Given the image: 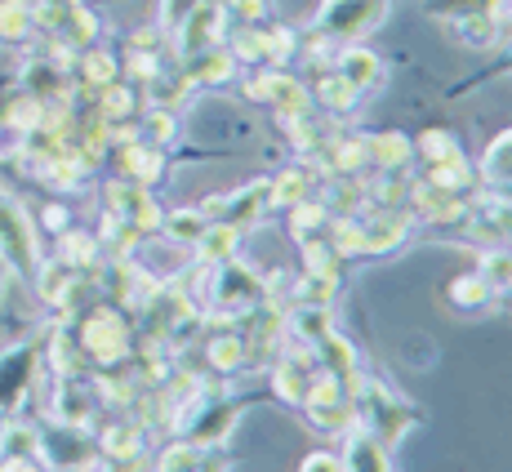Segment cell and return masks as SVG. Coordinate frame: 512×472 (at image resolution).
Instances as JSON below:
<instances>
[{
	"instance_id": "obj_27",
	"label": "cell",
	"mask_w": 512,
	"mask_h": 472,
	"mask_svg": "<svg viewBox=\"0 0 512 472\" xmlns=\"http://www.w3.org/2000/svg\"><path fill=\"white\" fill-rule=\"evenodd\" d=\"M205 464V450L192 446V441H174L165 446V455L156 459V472H201Z\"/></svg>"
},
{
	"instance_id": "obj_37",
	"label": "cell",
	"mask_w": 512,
	"mask_h": 472,
	"mask_svg": "<svg viewBox=\"0 0 512 472\" xmlns=\"http://www.w3.org/2000/svg\"><path fill=\"white\" fill-rule=\"evenodd\" d=\"M45 223H49V232H58V236H63V232H67V210H58V205H49V210H45Z\"/></svg>"
},
{
	"instance_id": "obj_40",
	"label": "cell",
	"mask_w": 512,
	"mask_h": 472,
	"mask_svg": "<svg viewBox=\"0 0 512 472\" xmlns=\"http://www.w3.org/2000/svg\"><path fill=\"white\" fill-rule=\"evenodd\" d=\"M508 294H512V290H508Z\"/></svg>"
},
{
	"instance_id": "obj_1",
	"label": "cell",
	"mask_w": 512,
	"mask_h": 472,
	"mask_svg": "<svg viewBox=\"0 0 512 472\" xmlns=\"http://www.w3.org/2000/svg\"><path fill=\"white\" fill-rule=\"evenodd\" d=\"M76 348L85 361H94L98 370H112L130 357V326L116 308H94L85 312V321L76 326Z\"/></svg>"
},
{
	"instance_id": "obj_36",
	"label": "cell",
	"mask_w": 512,
	"mask_h": 472,
	"mask_svg": "<svg viewBox=\"0 0 512 472\" xmlns=\"http://www.w3.org/2000/svg\"><path fill=\"white\" fill-rule=\"evenodd\" d=\"M232 9L245 18V23H259L263 18V0H232Z\"/></svg>"
},
{
	"instance_id": "obj_13",
	"label": "cell",
	"mask_w": 512,
	"mask_h": 472,
	"mask_svg": "<svg viewBox=\"0 0 512 472\" xmlns=\"http://www.w3.org/2000/svg\"><path fill=\"white\" fill-rule=\"evenodd\" d=\"M366 161L379 165L383 174H397L401 165H410V156H415V143L406 139V134L397 130H383V134H366Z\"/></svg>"
},
{
	"instance_id": "obj_28",
	"label": "cell",
	"mask_w": 512,
	"mask_h": 472,
	"mask_svg": "<svg viewBox=\"0 0 512 472\" xmlns=\"http://www.w3.org/2000/svg\"><path fill=\"white\" fill-rule=\"evenodd\" d=\"M36 446H41V428L32 424H9L0 432V450L14 459H36Z\"/></svg>"
},
{
	"instance_id": "obj_31",
	"label": "cell",
	"mask_w": 512,
	"mask_h": 472,
	"mask_svg": "<svg viewBox=\"0 0 512 472\" xmlns=\"http://www.w3.org/2000/svg\"><path fill=\"white\" fill-rule=\"evenodd\" d=\"M481 277L490 281V290H512V250H490L486 259H481Z\"/></svg>"
},
{
	"instance_id": "obj_20",
	"label": "cell",
	"mask_w": 512,
	"mask_h": 472,
	"mask_svg": "<svg viewBox=\"0 0 512 472\" xmlns=\"http://www.w3.org/2000/svg\"><path fill=\"white\" fill-rule=\"evenodd\" d=\"M27 5H32L36 27H45L54 41L76 23V14H81V0H27Z\"/></svg>"
},
{
	"instance_id": "obj_16",
	"label": "cell",
	"mask_w": 512,
	"mask_h": 472,
	"mask_svg": "<svg viewBox=\"0 0 512 472\" xmlns=\"http://www.w3.org/2000/svg\"><path fill=\"white\" fill-rule=\"evenodd\" d=\"M32 366H36V348H14L5 361H0V410L14 406V401L27 392Z\"/></svg>"
},
{
	"instance_id": "obj_2",
	"label": "cell",
	"mask_w": 512,
	"mask_h": 472,
	"mask_svg": "<svg viewBox=\"0 0 512 472\" xmlns=\"http://www.w3.org/2000/svg\"><path fill=\"white\" fill-rule=\"evenodd\" d=\"M210 272V294H214V308L223 312V317H250V312H259L263 303H268V281L259 277L254 268H245V263H214Z\"/></svg>"
},
{
	"instance_id": "obj_8",
	"label": "cell",
	"mask_w": 512,
	"mask_h": 472,
	"mask_svg": "<svg viewBox=\"0 0 512 472\" xmlns=\"http://www.w3.org/2000/svg\"><path fill=\"white\" fill-rule=\"evenodd\" d=\"M245 94L254 98V103H272V112L281 116V121H294V116H308L312 112V98L303 90L294 76L285 72H259L245 81Z\"/></svg>"
},
{
	"instance_id": "obj_29",
	"label": "cell",
	"mask_w": 512,
	"mask_h": 472,
	"mask_svg": "<svg viewBox=\"0 0 512 472\" xmlns=\"http://www.w3.org/2000/svg\"><path fill=\"white\" fill-rule=\"evenodd\" d=\"M205 214L201 210H179V214H170V219H161V228L170 241H183V245H196L201 241V232H205Z\"/></svg>"
},
{
	"instance_id": "obj_24",
	"label": "cell",
	"mask_w": 512,
	"mask_h": 472,
	"mask_svg": "<svg viewBox=\"0 0 512 472\" xmlns=\"http://www.w3.org/2000/svg\"><path fill=\"white\" fill-rule=\"evenodd\" d=\"M330 223V210L321 201H299V205H290V232H294V241H308V236H317L321 228Z\"/></svg>"
},
{
	"instance_id": "obj_30",
	"label": "cell",
	"mask_w": 512,
	"mask_h": 472,
	"mask_svg": "<svg viewBox=\"0 0 512 472\" xmlns=\"http://www.w3.org/2000/svg\"><path fill=\"white\" fill-rule=\"evenodd\" d=\"M81 76H85V85H112L116 81V58L107 54V49H85L81 54Z\"/></svg>"
},
{
	"instance_id": "obj_5",
	"label": "cell",
	"mask_w": 512,
	"mask_h": 472,
	"mask_svg": "<svg viewBox=\"0 0 512 472\" xmlns=\"http://www.w3.org/2000/svg\"><path fill=\"white\" fill-rule=\"evenodd\" d=\"M0 263L14 268L18 277H36L41 272V245H36V228L27 210L0 188Z\"/></svg>"
},
{
	"instance_id": "obj_18",
	"label": "cell",
	"mask_w": 512,
	"mask_h": 472,
	"mask_svg": "<svg viewBox=\"0 0 512 472\" xmlns=\"http://www.w3.org/2000/svg\"><path fill=\"white\" fill-rule=\"evenodd\" d=\"M446 299H450V308L477 317V312H486L490 303H495V290H490V281L481 277V272H468V277H455L446 285Z\"/></svg>"
},
{
	"instance_id": "obj_11",
	"label": "cell",
	"mask_w": 512,
	"mask_h": 472,
	"mask_svg": "<svg viewBox=\"0 0 512 472\" xmlns=\"http://www.w3.org/2000/svg\"><path fill=\"white\" fill-rule=\"evenodd\" d=\"M410 236V214L379 210L374 219H361V254H392Z\"/></svg>"
},
{
	"instance_id": "obj_17",
	"label": "cell",
	"mask_w": 512,
	"mask_h": 472,
	"mask_svg": "<svg viewBox=\"0 0 512 472\" xmlns=\"http://www.w3.org/2000/svg\"><path fill=\"white\" fill-rule=\"evenodd\" d=\"M236 241H241V228H232V223H205V232H201V241L192 245V254L201 268H214V263L232 259Z\"/></svg>"
},
{
	"instance_id": "obj_23",
	"label": "cell",
	"mask_w": 512,
	"mask_h": 472,
	"mask_svg": "<svg viewBox=\"0 0 512 472\" xmlns=\"http://www.w3.org/2000/svg\"><path fill=\"white\" fill-rule=\"evenodd\" d=\"M459 36H464L468 49H486V45H495L499 23L486 9H464V14H459Z\"/></svg>"
},
{
	"instance_id": "obj_25",
	"label": "cell",
	"mask_w": 512,
	"mask_h": 472,
	"mask_svg": "<svg viewBox=\"0 0 512 472\" xmlns=\"http://www.w3.org/2000/svg\"><path fill=\"white\" fill-rule=\"evenodd\" d=\"M32 27H36V18H32L27 0H5V5H0V36H5V41H27Z\"/></svg>"
},
{
	"instance_id": "obj_32",
	"label": "cell",
	"mask_w": 512,
	"mask_h": 472,
	"mask_svg": "<svg viewBox=\"0 0 512 472\" xmlns=\"http://www.w3.org/2000/svg\"><path fill=\"white\" fill-rule=\"evenodd\" d=\"M139 134H143V139L152 143V147H165V143L174 139V116L165 112V107H156V112H147V125H143Z\"/></svg>"
},
{
	"instance_id": "obj_19",
	"label": "cell",
	"mask_w": 512,
	"mask_h": 472,
	"mask_svg": "<svg viewBox=\"0 0 512 472\" xmlns=\"http://www.w3.org/2000/svg\"><path fill=\"white\" fill-rule=\"evenodd\" d=\"M116 156H121V174H125V179H134L139 188H147V183L161 174V165H165V161H161V147L134 143V139H130V147H121Z\"/></svg>"
},
{
	"instance_id": "obj_6",
	"label": "cell",
	"mask_w": 512,
	"mask_h": 472,
	"mask_svg": "<svg viewBox=\"0 0 512 472\" xmlns=\"http://www.w3.org/2000/svg\"><path fill=\"white\" fill-rule=\"evenodd\" d=\"M299 406L308 410V419L321 432H348L352 424H357V397H352L330 370H317V379L308 383V392H303Z\"/></svg>"
},
{
	"instance_id": "obj_33",
	"label": "cell",
	"mask_w": 512,
	"mask_h": 472,
	"mask_svg": "<svg viewBox=\"0 0 512 472\" xmlns=\"http://www.w3.org/2000/svg\"><path fill=\"white\" fill-rule=\"evenodd\" d=\"M196 5H201V0H161V27L165 32H179V23Z\"/></svg>"
},
{
	"instance_id": "obj_22",
	"label": "cell",
	"mask_w": 512,
	"mask_h": 472,
	"mask_svg": "<svg viewBox=\"0 0 512 472\" xmlns=\"http://www.w3.org/2000/svg\"><path fill=\"white\" fill-rule=\"evenodd\" d=\"M317 98H321V103L330 107L334 116H339V112H352V107H357L361 90H357V85L348 81V76H339V72H326V76H321V81H317Z\"/></svg>"
},
{
	"instance_id": "obj_7",
	"label": "cell",
	"mask_w": 512,
	"mask_h": 472,
	"mask_svg": "<svg viewBox=\"0 0 512 472\" xmlns=\"http://www.w3.org/2000/svg\"><path fill=\"white\" fill-rule=\"evenodd\" d=\"M388 14V0H326L321 5V32L334 45H352L370 36Z\"/></svg>"
},
{
	"instance_id": "obj_9",
	"label": "cell",
	"mask_w": 512,
	"mask_h": 472,
	"mask_svg": "<svg viewBox=\"0 0 512 472\" xmlns=\"http://www.w3.org/2000/svg\"><path fill=\"white\" fill-rule=\"evenodd\" d=\"M223 32H228V18H223V9L219 5H196L192 14L179 23V54L183 58H196V54H205V49H219L223 41Z\"/></svg>"
},
{
	"instance_id": "obj_12",
	"label": "cell",
	"mask_w": 512,
	"mask_h": 472,
	"mask_svg": "<svg viewBox=\"0 0 512 472\" xmlns=\"http://www.w3.org/2000/svg\"><path fill=\"white\" fill-rule=\"evenodd\" d=\"M343 472H392L388 446L366 428H348V446H343Z\"/></svg>"
},
{
	"instance_id": "obj_26",
	"label": "cell",
	"mask_w": 512,
	"mask_h": 472,
	"mask_svg": "<svg viewBox=\"0 0 512 472\" xmlns=\"http://www.w3.org/2000/svg\"><path fill=\"white\" fill-rule=\"evenodd\" d=\"M268 188H272V205H299V201H308L312 179H308V170H285Z\"/></svg>"
},
{
	"instance_id": "obj_39",
	"label": "cell",
	"mask_w": 512,
	"mask_h": 472,
	"mask_svg": "<svg viewBox=\"0 0 512 472\" xmlns=\"http://www.w3.org/2000/svg\"><path fill=\"white\" fill-rule=\"evenodd\" d=\"M0 455H5V450H0Z\"/></svg>"
},
{
	"instance_id": "obj_21",
	"label": "cell",
	"mask_w": 512,
	"mask_h": 472,
	"mask_svg": "<svg viewBox=\"0 0 512 472\" xmlns=\"http://www.w3.org/2000/svg\"><path fill=\"white\" fill-rule=\"evenodd\" d=\"M205 361H210V370H219V375H232L245 361V339L241 334H214V339L205 343Z\"/></svg>"
},
{
	"instance_id": "obj_10",
	"label": "cell",
	"mask_w": 512,
	"mask_h": 472,
	"mask_svg": "<svg viewBox=\"0 0 512 472\" xmlns=\"http://www.w3.org/2000/svg\"><path fill=\"white\" fill-rule=\"evenodd\" d=\"M107 210H112L116 219L130 223L134 232L161 228V210H156L152 192H143L139 183H112V188H107Z\"/></svg>"
},
{
	"instance_id": "obj_14",
	"label": "cell",
	"mask_w": 512,
	"mask_h": 472,
	"mask_svg": "<svg viewBox=\"0 0 512 472\" xmlns=\"http://www.w3.org/2000/svg\"><path fill=\"white\" fill-rule=\"evenodd\" d=\"M98 455L107 459V464H130V459L143 455V428L139 424H107L103 432H98Z\"/></svg>"
},
{
	"instance_id": "obj_15",
	"label": "cell",
	"mask_w": 512,
	"mask_h": 472,
	"mask_svg": "<svg viewBox=\"0 0 512 472\" xmlns=\"http://www.w3.org/2000/svg\"><path fill=\"white\" fill-rule=\"evenodd\" d=\"M334 72L348 76V81L357 85L361 94L379 90V85H383V63L370 54V49H348V45H343L339 54H334Z\"/></svg>"
},
{
	"instance_id": "obj_38",
	"label": "cell",
	"mask_w": 512,
	"mask_h": 472,
	"mask_svg": "<svg viewBox=\"0 0 512 472\" xmlns=\"http://www.w3.org/2000/svg\"><path fill=\"white\" fill-rule=\"evenodd\" d=\"M0 290H5V263H0Z\"/></svg>"
},
{
	"instance_id": "obj_34",
	"label": "cell",
	"mask_w": 512,
	"mask_h": 472,
	"mask_svg": "<svg viewBox=\"0 0 512 472\" xmlns=\"http://www.w3.org/2000/svg\"><path fill=\"white\" fill-rule=\"evenodd\" d=\"M299 472H343V455H334V450H312L299 464Z\"/></svg>"
},
{
	"instance_id": "obj_35",
	"label": "cell",
	"mask_w": 512,
	"mask_h": 472,
	"mask_svg": "<svg viewBox=\"0 0 512 472\" xmlns=\"http://www.w3.org/2000/svg\"><path fill=\"white\" fill-rule=\"evenodd\" d=\"M23 134L27 130H18L14 121H0V161L5 156H23Z\"/></svg>"
},
{
	"instance_id": "obj_4",
	"label": "cell",
	"mask_w": 512,
	"mask_h": 472,
	"mask_svg": "<svg viewBox=\"0 0 512 472\" xmlns=\"http://www.w3.org/2000/svg\"><path fill=\"white\" fill-rule=\"evenodd\" d=\"M357 406L366 410L370 432H374V437H379L388 450L397 446L401 437H406V428L419 424V410L410 406V401L392 397V392L383 388L379 379H370V375H361V383H357Z\"/></svg>"
},
{
	"instance_id": "obj_3",
	"label": "cell",
	"mask_w": 512,
	"mask_h": 472,
	"mask_svg": "<svg viewBox=\"0 0 512 472\" xmlns=\"http://www.w3.org/2000/svg\"><path fill=\"white\" fill-rule=\"evenodd\" d=\"M36 459H41L45 472H90L103 464L98 455V441L85 428L76 424H49L41 428V446H36Z\"/></svg>"
}]
</instances>
